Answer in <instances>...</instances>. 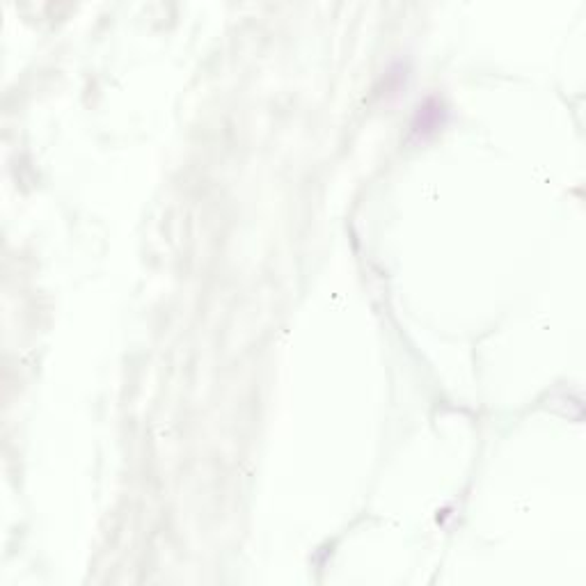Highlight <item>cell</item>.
<instances>
[{
  "mask_svg": "<svg viewBox=\"0 0 586 586\" xmlns=\"http://www.w3.org/2000/svg\"><path fill=\"white\" fill-rule=\"evenodd\" d=\"M440 103L433 101V108H428V103L419 106L417 110V119H415V126H412V131L415 133H426V131H436L440 126Z\"/></svg>",
  "mask_w": 586,
  "mask_h": 586,
  "instance_id": "6da1fadb",
  "label": "cell"
}]
</instances>
